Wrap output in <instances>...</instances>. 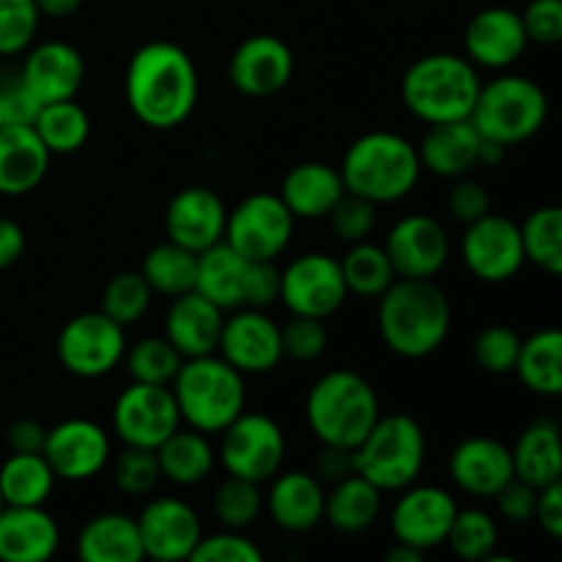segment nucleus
Wrapping results in <instances>:
<instances>
[{"instance_id": "f257e3e1", "label": "nucleus", "mask_w": 562, "mask_h": 562, "mask_svg": "<svg viewBox=\"0 0 562 562\" xmlns=\"http://www.w3.org/2000/svg\"><path fill=\"white\" fill-rule=\"evenodd\" d=\"M124 93L132 115L148 130H176L198 102V69L173 42H148L126 64Z\"/></svg>"}, {"instance_id": "f03ea898", "label": "nucleus", "mask_w": 562, "mask_h": 562, "mask_svg": "<svg viewBox=\"0 0 562 562\" xmlns=\"http://www.w3.org/2000/svg\"><path fill=\"white\" fill-rule=\"evenodd\" d=\"M376 300L379 335L393 355L423 360L442 349L453 324V307L434 280L395 278Z\"/></svg>"}, {"instance_id": "7ed1b4c3", "label": "nucleus", "mask_w": 562, "mask_h": 562, "mask_svg": "<svg viewBox=\"0 0 562 562\" xmlns=\"http://www.w3.org/2000/svg\"><path fill=\"white\" fill-rule=\"evenodd\" d=\"M338 170L346 192L379 206L409 195L420 181L423 165L415 143L398 132L373 130L346 148Z\"/></svg>"}, {"instance_id": "20e7f679", "label": "nucleus", "mask_w": 562, "mask_h": 562, "mask_svg": "<svg viewBox=\"0 0 562 562\" xmlns=\"http://www.w3.org/2000/svg\"><path fill=\"white\" fill-rule=\"evenodd\" d=\"M379 415L382 404L376 390L357 371L324 373L313 382L305 401L307 428L327 448L355 450Z\"/></svg>"}, {"instance_id": "39448f33", "label": "nucleus", "mask_w": 562, "mask_h": 562, "mask_svg": "<svg viewBox=\"0 0 562 562\" xmlns=\"http://www.w3.org/2000/svg\"><path fill=\"white\" fill-rule=\"evenodd\" d=\"M481 75L467 55L431 53L401 77V102L426 124L470 119L481 93Z\"/></svg>"}, {"instance_id": "423d86ee", "label": "nucleus", "mask_w": 562, "mask_h": 562, "mask_svg": "<svg viewBox=\"0 0 562 562\" xmlns=\"http://www.w3.org/2000/svg\"><path fill=\"white\" fill-rule=\"evenodd\" d=\"M181 423L203 434H220L231 420L245 412L247 387L245 373L217 355L192 357L181 362L170 382Z\"/></svg>"}, {"instance_id": "0eeeda50", "label": "nucleus", "mask_w": 562, "mask_h": 562, "mask_svg": "<svg viewBox=\"0 0 562 562\" xmlns=\"http://www.w3.org/2000/svg\"><path fill=\"white\" fill-rule=\"evenodd\" d=\"M357 475L379 492H401L420 477L426 464V431L409 415H379L368 437L351 450Z\"/></svg>"}, {"instance_id": "6e6552de", "label": "nucleus", "mask_w": 562, "mask_h": 562, "mask_svg": "<svg viewBox=\"0 0 562 562\" xmlns=\"http://www.w3.org/2000/svg\"><path fill=\"white\" fill-rule=\"evenodd\" d=\"M549 115L547 91L525 75H503L481 86L470 121L483 137L505 148L530 140Z\"/></svg>"}, {"instance_id": "1a4fd4ad", "label": "nucleus", "mask_w": 562, "mask_h": 562, "mask_svg": "<svg viewBox=\"0 0 562 562\" xmlns=\"http://www.w3.org/2000/svg\"><path fill=\"white\" fill-rule=\"evenodd\" d=\"M220 461L228 475L267 483L283 467L285 434L269 415L241 412L220 431Z\"/></svg>"}, {"instance_id": "9d476101", "label": "nucleus", "mask_w": 562, "mask_h": 562, "mask_svg": "<svg viewBox=\"0 0 562 562\" xmlns=\"http://www.w3.org/2000/svg\"><path fill=\"white\" fill-rule=\"evenodd\" d=\"M58 360L71 376L99 379L121 366L126 351L124 327L102 311L77 313L60 327L55 340Z\"/></svg>"}, {"instance_id": "9b49d317", "label": "nucleus", "mask_w": 562, "mask_h": 562, "mask_svg": "<svg viewBox=\"0 0 562 562\" xmlns=\"http://www.w3.org/2000/svg\"><path fill=\"white\" fill-rule=\"evenodd\" d=\"M294 223L278 192H256L228 212L223 241L250 261H274L289 247Z\"/></svg>"}, {"instance_id": "f8f14e48", "label": "nucleus", "mask_w": 562, "mask_h": 562, "mask_svg": "<svg viewBox=\"0 0 562 562\" xmlns=\"http://www.w3.org/2000/svg\"><path fill=\"white\" fill-rule=\"evenodd\" d=\"M181 426L168 384L132 382L113 404V431L130 448L157 450Z\"/></svg>"}, {"instance_id": "ddd939ff", "label": "nucleus", "mask_w": 562, "mask_h": 562, "mask_svg": "<svg viewBox=\"0 0 562 562\" xmlns=\"http://www.w3.org/2000/svg\"><path fill=\"white\" fill-rule=\"evenodd\" d=\"M346 289L340 261L324 252H305L280 269V296L291 316L329 318L344 307Z\"/></svg>"}, {"instance_id": "4468645a", "label": "nucleus", "mask_w": 562, "mask_h": 562, "mask_svg": "<svg viewBox=\"0 0 562 562\" xmlns=\"http://www.w3.org/2000/svg\"><path fill=\"white\" fill-rule=\"evenodd\" d=\"M461 261L483 283H508L525 267L519 225L503 214H483L467 223L461 236Z\"/></svg>"}, {"instance_id": "2eb2a0df", "label": "nucleus", "mask_w": 562, "mask_h": 562, "mask_svg": "<svg viewBox=\"0 0 562 562\" xmlns=\"http://www.w3.org/2000/svg\"><path fill=\"white\" fill-rule=\"evenodd\" d=\"M459 503L453 494L442 486H406L401 488V497L395 499L390 527L393 538L406 547H415L420 552L442 547L448 538L450 525L456 519Z\"/></svg>"}, {"instance_id": "dca6fc26", "label": "nucleus", "mask_w": 562, "mask_h": 562, "mask_svg": "<svg viewBox=\"0 0 562 562\" xmlns=\"http://www.w3.org/2000/svg\"><path fill=\"white\" fill-rule=\"evenodd\" d=\"M42 456L58 481L82 483L97 477L110 461V437L99 423L69 417L47 428Z\"/></svg>"}, {"instance_id": "f3484780", "label": "nucleus", "mask_w": 562, "mask_h": 562, "mask_svg": "<svg viewBox=\"0 0 562 562\" xmlns=\"http://www.w3.org/2000/svg\"><path fill=\"white\" fill-rule=\"evenodd\" d=\"M395 278L434 280L450 258V236L439 220L428 214H406L390 228L384 241Z\"/></svg>"}, {"instance_id": "a211bd4d", "label": "nucleus", "mask_w": 562, "mask_h": 562, "mask_svg": "<svg viewBox=\"0 0 562 562\" xmlns=\"http://www.w3.org/2000/svg\"><path fill=\"white\" fill-rule=\"evenodd\" d=\"M220 357L239 373H269L283 360V340L274 318L258 307H239L223 322Z\"/></svg>"}, {"instance_id": "6ab92c4d", "label": "nucleus", "mask_w": 562, "mask_h": 562, "mask_svg": "<svg viewBox=\"0 0 562 562\" xmlns=\"http://www.w3.org/2000/svg\"><path fill=\"white\" fill-rule=\"evenodd\" d=\"M135 521L137 532H140L143 558L157 562L190 560L192 549L203 536L195 508H190L179 497L148 499Z\"/></svg>"}, {"instance_id": "aec40b11", "label": "nucleus", "mask_w": 562, "mask_h": 562, "mask_svg": "<svg viewBox=\"0 0 562 562\" xmlns=\"http://www.w3.org/2000/svg\"><path fill=\"white\" fill-rule=\"evenodd\" d=\"M294 77V53L272 33L247 36L228 58V80L245 97H272Z\"/></svg>"}, {"instance_id": "412c9836", "label": "nucleus", "mask_w": 562, "mask_h": 562, "mask_svg": "<svg viewBox=\"0 0 562 562\" xmlns=\"http://www.w3.org/2000/svg\"><path fill=\"white\" fill-rule=\"evenodd\" d=\"M225 220H228V209H225L223 198L201 184L179 190L165 209L168 239L192 252H201L223 241Z\"/></svg>"}, {"instance_id": "4be33fe9", "label": "nucleus", "mask_w": 562, "mask_h": 562, "mask_svg": "<svg viewBox=\"0 0 562 562\" xmlns=\"http://www.w3.org/2000/svg\"><path fill=\"white\" fill-rule=\"evenodd\" d=\"M527 44L521 14L508 5H486L464 27L467 58L486 69H508L525 55Z\"/></svg>"}, {"instance_id": "5701e85b", "label": "nucleus", "mask_w": 562, "mask_h": 562, "mask_svg": "<svg viewBox=\"0 0 562 562\" xmlns=\"http://www.w3.org/2000/svg\"><path fill=\"white\" fill-rule=\"evenodd\" d=\"M20 80L38 104L75 99L86 80V60L80 49L66 42H42L27 49Z\"/></svg>"}, {"instance_id": "b1692460", "label": "nucleus", "mask_w": 562, "mask_h": 562, "mask_svg": "<svg viewBox=\"0 0 562 562\" xmlns=\"http://www.w3.org/2000/svg\"><path fill=\"white\" fill-rule=\"evenodd\" d=\"M448 470L459 492L483 499H492L516 475L510 448L494 437L461 439L450 453Z\"/></svg>"}, {"instance_id": "393cba45", "label": "nucleus", "mask_w": 562, "mask_h": 562, "mask_svg": "<svg viewBox=\"0 0 562 562\" xmlns=\"http://www.w3.org/2000/svg\"><path fill=\"white\" fill-rule=\"evenodd\" d=\"M225 311L214 305L201 291H184L170 296L168 313H165V338L176 346L184 360L192 357L214 355L223 333Z\"/></svg>"}, {"instance_id": "a878e982", "label": "nucleus", "mask_w": 562, "mask_h": 562, "mask_svg": "<svg viewBox=\"0 0 562 562\" xmlns=\"http://www.w3.org/2000/svg\"><path fill=\"white\" fill-rule=\"evenodd\" d=\"M269 481H272V486L263 497V508L280 530L307 532L322 525L327 492L313 472H278Z\"/></svg>"}, {"instance_id": "bb28decb", "label": "nucleus", "mask_w": 562, "mask_h": 562, "mask_svg": "<svg viewBox=\"0 0 562 562\" xmlns=\"http://www.w3.org/2000/svg\"><path fill=\"white\" fill-rule=\"evenodd\" d=\"M58 521L44 505H5L0 510V560L47 562L58 552Z\"/></svg>"}, {"instance_id": "cd10ccee", "label": "nucleus", "mask_w": 562, "mask_h": 562, "mask_svg": "<svg viewBox=\"0 0 562 562\" xmlns=\"http://www.w3.org/2000/svg\"><path fill=\"white\" fill-rule=\"evenodd\" d=\"M53 154L27 124L0 130V195L20 198L36 190L49 170Z\"/></svg>"}, {"instance_id": "c85d7f7f", "label": "nucleus", "mask_w": 562, "mask_h": 562, "mask_svg": "<svg viewBox=\"0 0 562 562\" xmlns=\"http://www.w3.org/2000/svg\"><path fill=\"white\" fill-rule=\"evenodd\" d=\"M477 151H481V132L470 119L428 124L417 146L423 168L442 179H459L470 173L477 165Z\"/></svg>"}, {"instance_id": "c756f323", "label": "nucleus", "mask_w": 562, "mask_h": 562, "mask_svg": "<svg viewBox=\"0 0 562 562\" xmlns=\"http://www.w3.org/2000/svg\"><path fill=\"white\" fill-rule=\"evenodd\" d=\"M344 192L338 168L327 162H300L285 173L278 195L294 220H322L333 212Z\"/></svg>"}, {"instance_id": "7c9ffc66", "label": "nucleus", "mask_w": 562, "mask_h": 562, "mask_svg": "<svg viewBox=\"0 0 562 562\" xmlns=\"http://www.w3.org/2000/svg\"><path fill=\"white\" fill-rule=\"evenodd\" d=\"M247 278L250 258L236 252L228 241H217L198 252L195 291L223 311H239L247 305Z\"/></svg>"}, {"instance_id": "2f4dec72", "label": "nucleus", "mask_w": 562, "mask_h": 562, "mask_svg": "<svg viewBox=\"0 0 562 562\" xmlns=\"http://www.w3.org/2000/svg\"><path fill=\"white\" fill-rule=\"evenodd\" d=\"M516 477L527 481L530 486L543 488L560 481L562 472V445L560 426L552 417H538L525 431L519 434L516 445L510 448Z\"/></svg>"}, {"instance_id": "473e14b6", "label": "nucleus", "mask_w": 562, "mask_h": 562, "mask_svg": "<svg viewBox=\"0 0 562 562\" xmlns=\"http://www.w3.org/2000/svg\"><path fill=\"white\" fill-rule=\"evenodd\" d=\"M77 554L86 562H140L137 521L119 510L91 516L77 536Z\"/></svg>"}, {"instance_id": "72a5a7b5", "label": "nucleus", "mask_w": 562, "mask_h": 562, "mask_svg": "<svg viewBox=\"0 0 562 562\" xmlns=\"http://www.w3.org/2000/svg\"><path fill=\"white\" fill-rule=\"evenodd\" d=\"M382 494L371 481L351 472L335 481L333 492L324 497V519L346 536L371 530L382 514Z\"/></svg>"}, {"instance_id": "f704fd0d", "label": "nucleus", "mask_w": 562, "mask_h": 562, "mask_svg": "<svg viewBox=\"0 0 562 562\" xmlns=\"http://www.w3.org/2000/svg\"><path fill=\"white\" fill-rule=\"evenodd\" d=\"M157 464L162 477H168L176 486H198L206 481L214 470V453L209 434L195 431V428H176L157 450Z\"/></svg>"}, {"instance_id": "c9c22d12", "label": "nucleus", "mask_w": 562, "mask_h": 562, "mask_svg": "<svg viewBox=\"0 0 562 562\" xmlns=\"http://www.w3.org/2000/svg\"><path fill=\"white\" fill-rule=\"evenodd\" d=\"M516 376L521 379L530 393L541 398H558L562 393V333L549 327L521 338L519 357H516Z\"/></svg>"}, {"instance_id": "e433bc0d", "label": "nucleus", "mask_w": 562, "mask_h": 562, "mask_svg": "<svg viewBox=\"0 0 562 562\" xmlns=\"http://www.w3.org/2000/svg\"><path fill=\"white\" fill-rule=\"evenodd\" d=\"M55 481L58 477L42 453H11L0 464V494L5 505H44Z\"/></svg>"}, {"instance_id": "4c0bfd02", "label": "nucleus", "mask_w": 562, "mask_h": 562, "mask_svg": "<svg viewBox=\"0 0 562 562\" xmlns=\"http://www.w3.org/2000/svg\"><path fill=\"white\" fill-rule=\"evenodd\" d=\"M140 274L151 285L154 294L179 296L195 289L198 252L165 239L146 252L140 263Z\"/></svg>"}, {"instance_id": "58836bf2", "label": "nucleus", "mask_w": 562, "mask_h": 562, "mask_svg": "<svg viewBox=\"0 0 562 562\" xmlns=\"http://www.w3.org/2000/svg\"><path fill=\"white\" fill-rule=\"evenodd\" d=\"M33 130L49 154H75L91 135V119L75 99H64V102L42 104Z\"/></svg>"}, {"instance_id": "ea45409f", "label": "nucleus", "mask_w": 562, "mask_h": 562, "mask_svg": "<svg viewBox=\"0 0 562 562\" xmlns=\"http://www.w3.org/2000/svg\"><path fill=\"white\" fill-rule=\"evenodd\" d=\"M525 261L536 263L547 274H562V209L541 206L527 214L519 225Z\"/></svg>"}, {"instance_id": "a19ab883", "label": "nucleus", "mask_w": 562, "mask_h": 562, "mask_svg": "<svg viewBox=\"0 0 562 562\" xmlns=\"http://www.w3.org/2000/svg\"><path fill=\"white\" fill-rule=\"evenodd\" d=\"M338 261L349 294L373 296V300H376V296L384 294L387 285L395 280V269L393 263H390L384 247L373 245V241L368 239L349 245L346 256L338 258Z\"/></svg>"}, {"instance_id": "79ce46f5", "label": "nucleus", "mask_w": 562, "mask_h": 562, "mask_svg": "<svg viewBox=\"0 0 562 562\" xmlns=\"http://www.w3.org/2000/svg\"><path fill=\"white\" fill-rule=\"evenodd\" d=\"M445 543L453 549L456 558L467 562H486L499 547V527L488 510L459 508Z\"/></svg>"}, {"instance_id": "37998d69", "label": "nucleus", "mask_w": 562, "mask_h": 562, "mask_svg": "<svg viewBox=\"0 0 562 562\" xmlns=\"http://www.w3.org/2000/svg\"><path fill=\"white\" fill-rule=\"evenodd\" d=\"M124 360L132 382L170 384L184 357L176 351V346L165 335H148L124 351Z\"/></svg>"}, {"instance_id": "c03bdc74", "label": "nucleus", "mask_w": 562, "mask_h": 562, "mask_svg": "<svg viewBox=\"0 0 562 562\" xmlns=\"http://www.w3.org/2000/svg\"><path fill=\"white\" fill-rule=\"evenodd\" d=\"M258 486L261 483H252L247 477L236 475H228L220 483L217 492H214L212 508L225 530H245V527H250L261 516L263 494Z\"/></svg>"}, {"instance_id": "a18cd8bd", "label": "nucleus", "mask_w": 562, "mask_h": 562, "mask_svg": "<svg viewBox=\"0 0 562 562\" xmlns=\"http://www.w3.org/2000/svg\"><path fill=\"white\" fill-rule=\"evenodd\" d=\"M151 296V285L146 283L140 272H119L104 285L102 307L99 311L108 318H113L115 324H121V327H130V324H137L146 316Z\"/></svg>"}, {"instance_id": "49530a36", "label": "nucleus", "mask_w": 562, "mask_h": 562, "mask_svg": "<svg viewBox=\"0 0 562 562\" xmlns=\"http://www.w3.org/2000/svg\"><path fill=\"white\" fill-rule=\"evenodd\" d=\"M519 349L521 335L514 327H505V324L483 327L475 335V340H472V357H475V362L481 366V371L494 373V376L514 373Z\"/></svg>"}, {"instance_id": "de8ad7c7", "label": "nucleus", "mask_w": 562, "mask_h": 562, "mask_svg": "<svg viewBox=\"0 0 562 562\" xmlns=\"http://www.w3.org/2000/svg\"><path fill=\"white\" fill-rule=\"evenodd\" d=\"M159 472L157 453L146 448H130L126 445L124 453L113 461V483L119 492L130 494V497H146L157 488Z\"/></svg>"}, {"instance_id": "09e8293b", "label": "nucleus", "mask_w": 562, "mask_h": 562, "mask_svg": "<svg viewBox=\"0 0 562 562\" xmlns=\"http://www.w3.org/2000/svg\"><path fill=\"white\" fill-rule=\"evenodd\" d=\"M38 14L33 0H0V55L25 53L38 31Z\"/></svg>"}, {"instance_id": "8fccbe9b", "label": "nucleus", "mask_w": 562, "mask_h": 562, "mask_svg": "<svg viewBox=\"0 0 562 562\" xmlns=\"http://www.w3.org/2000/svg\"><path fill=\"white\" fill-rule=\"evenodd\" d=\"M327 220L335 239L346 241V245H355V241L368 239V234L376 228V203L366 201L360 195H351V192H344V198L335 203Z\"/></svg>"}, {"instance_id": "3c124183", "label": "nucleus", "mask_w": 562, "mask_h": 562, "mask_svg": "<svg viewBox=\"0 0 562 562\" xmlns=\"http://www.w3.org/2000/svg\"><path fill=\"white\" fill-rule=\"evenodd\" d=\"M280 340H283V357L311 362L327 351L329 333L324 327V318L291 316V322L280 327Z\"/></svg>"}, {"instance_id": "603ef678", "label": "nucleus", "mask_w": 562, "mask_h": 562, "mask_svg": "<svg viewBox=\"0 0 562 562\" xmlns=\"http://www.w3.org/2000/svg\"><path fill=\"white\" fill-rule=\"evenodd\" d=\"M190 560L195 562H261L263 552L241 536V530H220L214 536H201L198 547L192 549Z\"/></svg>"}, {"instance_id": "864d4df0", "label": "nucleus", "mask_w": 562, "mask_h": 562, "mask_svg": "<svg viewBox=\"0 0 562 562\" xmlns=\"http://www.w3.org/2000/svg\"><path fill=\"white\" fill-rule=\"evenodd\" d=\"M527 42L554 47L562 42V0H530L521 11Z\"/></svg>"}, {"instance_id": "5fc2aeb1", "label": "nucleus", "mask_w": 562, "mask_h": 562, "mask_svg": "<svg viewBox=\"0 0 562 562\" xmlns=\"http://www.w3.org/2000/svg\"><path fill=\"white\" fill-rule=\"evenodd\" d=\"M448 212L453 214L459 223H475L483 214L492 212V198H488L486 187H483L481 181L459 176L453 190L448 192Z\"/></svg>"}, {"instance_id": "6e6d98bb", "label": "nucleus", "mask_w": 562, "mask_h": 562, "mask_svg": "<svg viewBox=\"0 0 562 562\" xmlns=\"http://www.w3.org/2000/svg\"><path fill=\"white\" fill-rule=\"evenodd\" d=\"M492 499H497V510L503 519L514 521V525H525L536 514L538 488L514 475Z\"/></svg>"}, {"instance_id": "4d7b16f0", "label": "nucleus", "mask_w": 562, "mask_h": 562, "mask_svg": "<svg viewBox=\"0 0 562 562\" xmlns=\"http://www.w3.org/2000/svg\"><path fill=\"white\" fill-rule=\"evenodd\" d=\"M280 296V269L274 261H250V278H247V305L267 311Z\"/></svg>"}, {"instance_id": "13d9d810", "label": "nucleus", "mask_w": 562, "mask_h": 562, "mask_svg": "<svg viewBox=\"0 0 562 562\" xmlns=\"http://www.w3.org/2000/svg\"><path fill=\"white\" fill-rule=\"evenodd\" d=\"M0 99H3L5 119H9V124L33 126L38 110H42L38 99L33 97V93L27 91L25 86H22V80H16V82H11V86L0 88Z\"/></svg>"}, {"instance_id": "bf43d9fd", "label": "nucleus", "mask_w": 562, "mask_h": 562, "mask_svg": "<svg viewBox=\"0 0 562 562\" xmlns=\"http://www.w3.org/2000/svg\"><path fill=\"white\" fill-rule=\"evenodd\" d=\"M532 519L541 525V530L549 538H562V483H549V486L538 488L536 514Z\"/></svg>"}, {"instance_id": "052dcab7", "label": "nucleus", "mask_w": 562, "mask_h": 562, "mask_svg": "<svg viewBox=\"0 0 562 562\" xmlns=\"http://www.w3.org/2000/svg\"><path fill=\"white\" fill-rule=\"evenodd\" d=\"M44 439H47V428L33 417H20L5 428V445L11 453H42Z\"/></svg>"}, {"instance_id": "680f3d73", "label": "nucleus", "mask_w": 562, "mask_h": 562, "mask_svg": "<svg viewBox=\"0 0 562 562\" xmlns=\"http://www.w3.org/2000/svg\"><path fill=\"white\" fill-rule=\"evenodd\" d=\"M25 231L20 223L9 217H0V269L14 267L25 252Z\"/></svg>"}, {"instance_id": "e2e57ef3", "label": "nucleus", "mask_w": 562, "mask_h": 562, "mask_svg": "<svg viewBox=\"0 0 562 562\" xmlns=\"http://www.w3.org/2000/svg\"><path fill=\"white\" fill-rule=\"evenodd\" d=\"M355 472V464H351V450H340V448H327L324 445V453L318 456L316 461V472L313 475L318 481H340V477L351 475Z\"/></svg>"}, {"instance_id": "0e129e2a", "label": "nucleus", "mask_w": 562, "mask_h": 562, "mask_svg": "<svg viewBox=\"0 0 562 562\" xmlns=\"http://www.w3.org/2000/svg\"><path fill=\"white\" fill-rule=\"evenodd\" d=\"M33 3H36L38 14L60 20V16L75 14V11L82 5V0H33Z\"/></svg>"}, {"instance_id": "69168bd1", "label": "nucleus", "mask_w": 562, "mask_h": 562, "mask_svg": "<svg viewBox=\"0 0 562 562\" xmlns=\"http://www.w3.org/2000/svg\"><path fill=\"white\" fill-rule=\"evenodd\" d=\"M423 558H426V552H420V549L415 547H406V543L398 541H395L393 549L384 552V562H423Z\"/></svg>"}, {"instance_id": "338daca9", "label": "nucleus", "mask_w": 562, "mask_h": 562, "mask_svg": "<svg viewBox=\"0 0 562 562\" xmlns=\"http://www.w3.org/2000/svg\"><path fill=\"white\" fill-rule=\"evenodd\" d=\"M9 124V119H5V108H3V99H0V130H3V126Z\"/></svg>"}, {"instance_id": "774afa93", "label": "nucleus", "mask_w": 562, "mask_h": 562, "mask_svg": "<svg viewBox=\"0 0 562 562\" xmlns=\"http://www.w3.org/2000/svg\"><path fill=\"white\" fill-rule=\"evenodd\" d=\"M5 508V503H3V494H0V510H3Z\"/></svg>"}]
</instances>
